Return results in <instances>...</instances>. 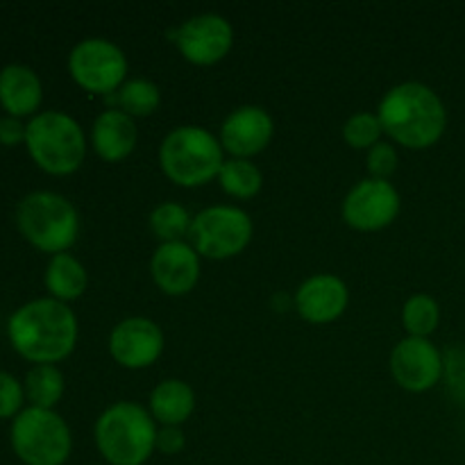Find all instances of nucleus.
<instances>
[{"instance_id":"obj_1","label":"nucleus","mask_w":465,"mask_h":465,"mask_svg":"<svg viewBox=\"0 0 465 465\" xmlns=\"http://www.w3.org/2000/svg\"><path fill=\"white\" fill-rule=\"evenodd\" d=\"M9 343L21 357L36 363H57L75 350L77 318L66 302L36 298L7 321Z\"/></svg>"},{"instance_id":"obj_2","label":"nucleus","mask_w":465,"mask_h":465,"mask_svg":"<svg viewBox=\"0 0 465 465\" xmlns=\"http://www.w3.org/2000/svg\"><path fill=\"white\" fill-rule=\"evenodd\" d=\"M384 134L409 150H427L439 143L448 127V109L431 86L402 82L386 91L377 109Z\"/></svg>"},{"instance_id":"obj_3","label":"nucleus","mask_w":465,"mask_h":465,"mask_svg":"<svg viewBox=\"0 0 465 465\" xmlns=\"http://www.w3.org/2000/svg\"><path fill=\"white\" fill-rule=\"evenodd\" d=\"M157 422L136 402H116L95 420V448L109 465H143L157 450Z\"/></svg>"},{"instance_id":"obj_4","label":"nucleus","mask_w":465,"mask_h":465,"mask_svg":"<svg viewBox=\"0 0 465 465\" xmlns=\"http://www.w3.org/2000/svg\"><path fill=\"white\" fill-rule=\"evenodd\" d=\"M223 154L216 134L198 125H182L168 132L159 145V166L173 184L195 189L216 180L225 163Z\"/></svg>"},{"instance_id":"obj_5","label":"nucleus","mask_w":465,"mask_h":465,"mask_svg":"<svg viewBox=\"0 0 465 465\" xmlns=\"http://www.w3.org/2000/svg\"><path fill=\"white\" fill-rule=\"evenodd\" d=\"M30 157L50 175H71L84 163L86 136L80 123L64 112H41L25 127Z\"/></svg>"},{"instance_id":"obj_6","label":"nucleus","mask_w":465,"mask_h":465,"mask_svg":"<svg viewBox=\"0 0 465 465\" xmlns=\"http://www.w3.org/2000/svg\"><path fill=\"white\" fill-rule=\"evenodd\" d=\"M16 225L27 243L50 254H62L80 234V213L73 203L53 191H32L18 203Z\"/></svg>"},{"instance_id":"obj_7","label":"nucleus","mask_w":465,"mask_h":465,"mask_svg":"<svg viewBox=\"0 0 465 465\" xmlns=\"http://www.w3.org/2000/svg\"><path fill=\"white\" fill-rule=\"evenodd\" d=\"M12 448L25 465H64L71 457L73 436L53 409L27 407L12 422Z\"/></svg>"},{"instance_id":"obj_8","label":"nucleus","mask_w":465,"mask_h":465,"mask_svg":"<svg viewBox=\"0 0 465 465\" xmlns=\"http://www.w3.org/2000/svg\"><path fill=\"white\" fill-rule=\"evenodd\" d=\"M252 218L234 204H213L193 216L189 243L204 259L225 262L243 252L252 241Z\"/></svg>"},{"instance_id":"obj_9","label":"nucleus","mask_w":465,"mask_h":465,"mask_svg":"<svg viewBox=\"0 0 465 465\" xmlns=\"http://www.w3.org/2000/svg\"><path fill=\"white\" fill-rule=\"evenodd\" d=\"M68 73L84 91L112 95L125 84L127 57L114 41L89 36L68 54Z\"/></svg>"},{"instance_id":"obj_10","label":"nucleus","mask_w":465,"mask_h":465,"mask_svg":"<svg viewBox=\"0 0 465 465\" xmlns=\"http://www.w3.org/2000/svg\"><path fill=\"white\" fill-rule=\"evenodd\" d=\"M400 207L402 200L389 180L366 177L348 191L341 213L352 230L380 232L398 218Z\"/></svg>"},{"instance_id":"obj_11","label":"nucleus","mask_w":465,"mask_h":465,"mask_svg":"<svg viewBox=\"0 0 465 465\" xmlns=\"http://www.w3.org/2000/svg\"><path fill=\"white\" fill-rule=\"evenodd\" d=\"M175 45L186 62L195 66H213L230 54L234 45V27L221 14H198L177 27Z\"/></svg>"},{"instance_id":"obj_12","label":"nucleus","mask_w":465,"mask_h":465,"mask_svg":"<svg viewBox=\"0 0 465 465\" xmlns=\"http://www.w3.org/2000/svg\"><path fill=\"white\" fill-rule=\"evenodd\" d=\"M391 375L400 389L425 393L443 380V354L430 339L407 336L391 352Z\"/></svg>"},{"instance_id":"obj_13","label":"nucleus","mask_w":465,"mask_h":465,"mask_svg":"<svg viewBox=\"0 0 465 465\" xmlns=\"http://www.w3.org/2000/svg\"><path fill=\"white\" fill-rule=\"evenodd\" d=\"M163 352V331L154 321L143 316H132L118 322L109 334V354L114 361L127 371H141Z\"/></svg>"},{"instance_id":"obj_14","label":"nucleus","mask_w":465,"mask_h":465,"mask_svg":"<svg viewBox=\"0 0 465 465\" xmlns=\"http://www.w3.org/2000/svg\"><path fill=\"white\" fill-rule=\"evenodd\" d=\"M272 134L275 123L271 114L259 104H243L223 121L218 141L234 159H252L271 145Z\"/></svg>"},{"instance_id":"obj_15","label":"nucleus","mask_w":465,"mask_h":465,"mask_svg":"<svg viewBox=\"0 0 465 465\" xmlns=\"http://www.w3.org/2000/svg\"><path fill=\"white\" fill-rule=\"evenodd\" d=\"M350 302L348 284L339 275L318 272L307 277L295 291V309L312 325H327L343 316Z\"/></svg>"},{"instance_id":"obj_16","label":"nucleus","mask_w":465,"mask_h":465,"mask_svg":"<svg viewBox=\"0 0 465 465\" xmlns=\"http://www.w3.org/2000/svg\"><path fill=\"white\" fill-rule=\"evenodd\" d=\"M150 272L162 293L180 298L191 293L200 280V254L186 241L159 243L154 250Z\"/></svg>"},{"instance_id":"obj_17","label":"nucleus","mask_w":465,"mask_h":465,"mask_svg":"<svg viewBox=\"0 0 465 465\" xmlns=\"http://www.w3.org/2000/svg\"><path fill=\"white\" fill-rule=\"evenodd\" d=\"M139 141L134 118L121 109H104L91 127V145L95 154L107 163H118L130 157Z\"/></svg>"},{"instance_id":"obj_18","label":"nucleus","mask_w":465,"mask_h":465,"mask_svg":"<svg viewBox=\"0 0 465 465\" xmlns=\"http://www.w3.org/2000/svg\"><path fill=\"white\" fill-rule=\"evenodd\" d=\"M44 86L39 75L25 64H7L0 71V104L7 116H30L39 109Z\"/></svg>"},{"instance_id":"obj_19","label":"nucleus","mask_w":465,"mask_h":465,"mask_svg":"<svg viewBox=\"0 0 465 465\" xmlns=\"http://www.w3.org/2000/svg\"><path fill=\"white\" fill-rule=\"evenodd\" d=\"M150 416L162 427H182L195 411V391L182 380H163L150 393Z\"/></svg>"},{"instance_id":"obj_20","label":"nucleus","mask_w":465,"mask_h":465,"mask_svg":"<svg viewBox=\"0 0 465 465\" xmlns=\"http://www.w3.org/2000/svg\"><path fill=\"white\" fill-rule=\"evenodd\" d=\"M45 289H48L50 298L59 300V302H71L84 295L86 286H89V272L82 266L80 259L73 254L62 252L53 254L45 266Z\"/></svg>"},{"instance_id":"obj_21","label":"nucleus","mask_w":465,"mask_h":465,"mask_svg":"<svg viewBox=\"0 0 465 465\" xmlns=\"http://www.w3.org/2000/svg\"><path fill=\"white\" fill-rule=\"evenodd\" d=\"M218 182H221L223 191L232 198L250 200L262 191L263 175L252 163V159H225L221 173H218Z\"/></svg>"},{"instance_id":"obj_22","label":"nucleus","mask_w":465,"mask_h":465,"mask_svg":"<svg viewBox=\"0 0 465 465\" xmlns=\"http://www.w3.org/2000/svg\"><path fill=\"white\" fill-rule=\"evenodd\" d=\"M116 100V109L132 118H145L153 116L162 103V91L153 80H143V77H134V80H125V84L114 94Z\"/></svg>"},{"instance_id":"obj_23","label":"nucleus","mask_w":465,"mask_h":465,"mask_svg":"<svg viewBox=\"0 0 465 465\" xmlns=\"http://www.w3.org/2000/svg\"><path fill=\"white\" fill-rule=\"evenodd\" d=\"M64 395V375L54 363H36L25 375V398L32 407L53 409Z\"/></svg>"},{"instance_id":"obj_24","label":"nucleus","mask_w":465,"mask_h":465,"mask_svg":"<svg viewBox=\"0 0 465 465\" xmlns=\"http://www.w3.org/2000/svg\"><path fill=\"white\" fill-rule=\"evenodd\" d=\"M440 322V307L431 295L416 293L404 302L402 325L409 336L416 339H430Z\"/></svg>"},{"instance_id":"obj_25","label":"nucleus","mask_w":465,"mask_h":465,"mask_svg":"<svg viewBox=\"0 0 465 465\" xmlns=\"http://www.w3.org/2000/svg\"><path fill=\"white\" fill-rule=\"evenodd\" d=\"M193 216L180 203H162L150 213V232L159 243H175L189 236Z\"/></svg>"},{"instance_id":"obj_26","label":"nucleus","mask_w":465,"mask_h":465,"mask_svg":"<svg viewBox=\"0 0 465 465\" xmlns=\"http://www.w3.org/2000/svg\"><path fill=\"white\" fill-rule=\"evenodd\" d=\"M384 134V127L377 114L372 112H359L345 121L343 125V139L350 148L354 150H371L377 145Z\"/></svg>"},{"instance_id":"obj_27","label":"nucleus","mask_w":465,"mask_h":465,"mask_svg":"<svg viewBox=\"0 0 465 465\" xmlns=\"http://www.w3.org/2000/svg\"><path fill=\"white\" fill-rule=\"evenodd\" d=\"M366 162H368V173H371V177L391 182V175L398 171L400 157H398V150H395V145L391 143V141H380V143L372 145V148L368 150Z\"/></svg>"},{"instance_id":"obj_28","label":"nucleus","mask_w":465,"mask_h":465,"mask_svg":"<svg viewBox=\"0 0 465 465\" xmlns=\"http://www.w3.org/2000/svg\"><path fill=\"white\" fill-rule=\"evenodd\" d=\"M445 371L443 377L448 380L450 393L457 400H465V348L463 345H454L448 354L443 357Z\"/></svg>"},{"instance_id":"obj_29","label":"nucleus","mask_w":465,"mask_h":465,"mask_svg":"<svg viewBox=\"0 0 465 465\" xmlns=\"http://www.w3.org/2000/svg\"><path fill=\"white\" fill-rule=\"evenodd\" d=\"M25 386L9 372H0V418H12L21 413Z\"/></svg>"},{"instance_id":"obj_30","label":"nucleus","mask_w":465,"mask_h":465,"mask_svg":"<svg viewBox=\"0 0 465 465\" xmlns=\"http://www.w3.org/2000/svg\"><path fill=\"white\" fill-rule=\"evenodd\" d=\"M186 439H184V431L182 427H162L157 431V450L166 457H175L184 450Z\"/></svg>"},{"instance_id":"obj_31","label":"nucleus","mask_w":465,"mask_h":465,"mask_svg":"<svg viewBox=\"0 0 465 465\" xmlns=\"http://www.w3.org/2000/svg\"><path fill=\"white\" fill-rule=\"evenodd\" d=\"M25 127L21 123V118H14V116H3L0 118V145H18L25 141Z\"/></svg>"}]
</instances>
